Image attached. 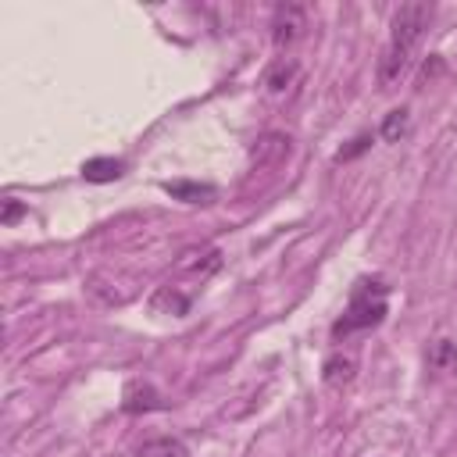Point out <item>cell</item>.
Returning a JSON list of instances; mask_svg holds the SVG:
<instances>
[{
	"label": "cell",
	"mask_w": 457,
	"mask_h": 457,
	"mask_svg": "<svg viewBox=\"0 0 457 457\" xmlns=\"http://www.w3.org/2000/svg\"><path fill=\"white\" fill-rule=\"evenodd\" d=\"M386 293L389 286L378 282V278H361L353 296H350V307L343 311V318L332 325V339H346L353 332H364V328H375L382 325L386 318Z\"/></svg>",
	"instance_id": "2"
},
{
	"label": "cell",
	"mask_w": 457,
	"mask_h": 457,
	"mask_svg": "<svg viewBox=\"0 0 457 457\" xmlns=\"http://www.w3.org/2000/svg\"><path fill=\"white\" fill-rule=\"evenodd\" d=\"M300 75V68H296V61L293 57H278L271 68H268V75H264V86L271 89V93H286L289 86H293V79Z\"/></svg>",
	"instance_id": "11"
},
{
	"label": "cell",
	"mask_w": 457,
	"mask_h": 457,
	"mask_svg": "<svg viewBox=\"0 0 457 457\" xmlns=\"http://www.w3.org/2000/svg\"><path fill=\"white\" fill-rule=\"evenodd\" d=\"M221 268V253L218 250H189V253H182V261H179V275H189V278H196V282H204L211 271H218Z\"/></svg>",
	"instance_id": "7"
},
{
	"label": "cell",
	"mask_w": 457,
	"mask_h": 457,
	"mask_svg": "<svg viewBox=\"0 0 457 457\" xmlns=\"http://www.w3.org/2000/svg\"><path fill=\"white\" fill-rule=\"evenodd\" d=\"M21 214H25V207H21L14 196H7V200H4V214H0V225H14Z\"/></svg>",
	"instance_id": "17"
},
{
	"label": "cell",
	"mask_w": 457,
	"mask_h": 457,
	"mask_svg": "<svg viewBox=\"0 0 457 457\" xmlns=\"http://www.w3.org/2000/svg\"><path fill=\"white\" fill-rule=\"evenodd\" d=\"M289 150H293L289 136H282V132H268V136L257 139V146L250 150V157H253L257 168H275V164H282V161L289 157Z\"/></svg>",
	"instance_id": "5"
},
{
	"label": "cell",
	"mask_w": 457,
	"mask_h": 457,
	"mask_svg": "<svg viewBox=\"0 0 457 457\" xmlns=\"http://www.w3.org/2000/svg\"><path fill=\"white\" fill-rule=\"evenodd\" d=\"M453 364H457V346L450 339H436L428 346V368L432 371H450Z\"/></svg>",
	"instance_id": "14"
},
{
	"label": "cell",
	"mask_w": 457,
	"mask_h": 457,
	"mask_svg": "<svg viewBox=\"0 0 457 457\" xmlns=\"http://www.w3.org/2000/svg\"><path fill=\"white\" fill-rule=\"evenodd\" d=\"M407 132H411V111H407V107L389 111V114L382 118V125H378V136H382L386 143H400Z\"/></svg>",
	"instance_id": "12"
},
{
	"label": "cell",
	"mask_w": 457,
	"mask_h": 457,
	"mask_svg": "<svg viewBox=\"0 0 457 457\" xmlns=\"http://www.w3.org/2000/svg\"><path fill=\"white\" fill-rule=\"evenodd\" d=\"M357 378V357L353 353H332L321 364V382L328 389H346Z\"/></svg>",
	"instance_id": "6"
},
{
	"label": "cell",
	"mask_w": 457,
	"mask_h": 457,
	"mask_svg": "<svg viewBox=\"0 0 457 457\" xmlns=\"http://www.w3.org/2000/svg\"><path fill=\"white\" fill-rule=\"evenodd\" d=\"M136 457H189L186 443L182 439H171V436H161V439H150L136 450Z\"/></svg>",
	"instance_id": "13"
},
{
	"label": "cell",
	"mask_w": 457,
	"mask_h": 457,
	"mask_svg": "<svg viewBox=\"0 0 457 457\" xmlns=\"http://www.w3.org/2000/svg\"><path fill=\"white\" fill-rule=\"evenodd\" d=\"M164 193H171L175 200H186V204H211L218 196V189L211 182H164Z\"/></svg>",
	"instance_id": "10"
},
{
	"label": "cell",
	"mask_w": 457,
	"mask_h": 457,
	"mask_svg": "<svg viewBox=\"0 0 457 457\" xmlns=\"http://www.w3.org/2000/svg\"><path fill=\"white\" fill-rule=\"evenodd\" d=\"M168 407V400L150 386V382H129L121 393V411L125 414H146V411H161Z\"/></svg>",
	"instance_id": "4"
},
{
	"label": "cell",
	"mask_w": 457,
	"mask_h": 457,
	"mask_svg": "<svg viewBox=\"0 0 457 457\" xmlns=\"http://www.w3.org/2000/svg\"><path fill=\"white\" fill-rule=\"evenodd\" d=\"M125 175V161H118V157H89L86 164H82V179L86 182H114V179H121Z\"/></svg>",
	"instance_id": "9"
},
{
	"label": "cell",
	"mask_w": 457,
	"mask_h": 457,
	"mask_svg": "<svg viewBox=\"0 0 457 457\" xmlns=\"http://www.w3.org/2000/svg\"><path fill=\"white\" fill-rule=\"evenodd\" d=\"M368 146H371V136H357V139H353L346 150H339V154H336V164H343V161H353V157H357V154H364Z\"/></svg>",
	"instance_id": "16"
},
{
	"label": "cell",
	"mask_w": 457,
	"mask_h": 457,
	"mask_svg": "<svg viewBox=\"0 0 457 457\" xmlns=\"http://www.w3.org/2000/svg\"><path fill=\"white\" fill-rule=\"evenodd\" d=\"M432 21V4H421V0H411V4H400L396 14H393V32H389V46L382 50L378 57V89L389 93L396 89V82L403 79V71L411 68V54L418 50L425 29Z\"/></svg>",
	"instance_id": "1"
},
{
	"label": "cell",
	"mask_w": 457,
	"mask_h": 457,
	"mask_svg": "<svg viewBox=\"0 0 457 457\" xmlns=\"http://www.w3.org/2000/svg\"><path fill=\"white\" fill-rule=\"evenodd\" d=\"M446 71V64H443V57L439 54H428V61L421 64V75H418V86H425V82H432V79H439Z\"/></svg>",
	"instance_id": "15"
},
{
	"label": "cell",
	"mask_w": 457,
	"mask_h": 457,
	"mask_svg": "<svg viewBox=\"0 0 457 457\" xmlns=\"http://www.w3.org/2000/svg\"><path fill=\"white\" fill-rule=\"evenodd\" d=\"M189 307H193V293H182L179 282L161 286L150 300V311H157V314H186Z\"/></svg>",
	"instance_id": "8"
},
{
	"label": "cell",
	"mask_w": 457,
	"mask_h": 457,
	"mask_svg": "<svg viewBox=\"0 0 457 457\" xmlns=\"http://www.w3.org/2000/svg\"><path fill=\"white\" fill-rule=\"evenodd\" d=\"M307 29V11L300 4H278L275 14H271V43L282 50V46H293Z\"/></svg>",
	"instance_id": "3"
}]
</instances>
